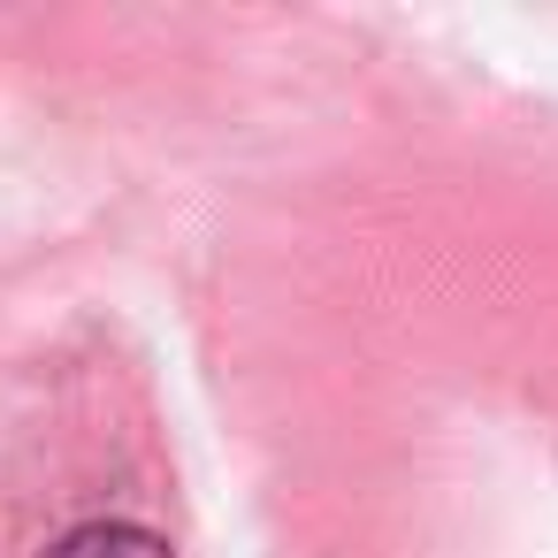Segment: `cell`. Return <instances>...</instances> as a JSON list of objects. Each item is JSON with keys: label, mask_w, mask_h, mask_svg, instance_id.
<instances>
[{"label": "cell", "mask_w": 558, "mask_h": 558, "mask_svg": "<svg viewBox=\"0 0 558 558\" xmlns=\"http://www.w3.org/2000/svg\"><path fill=\"white\" fill-rule=\"evenodd\" d=\"M47 558H169V543L154 527H138V520H85Z\"/></svg>", "instance_id": "6da1fadb"}]
</instances>
